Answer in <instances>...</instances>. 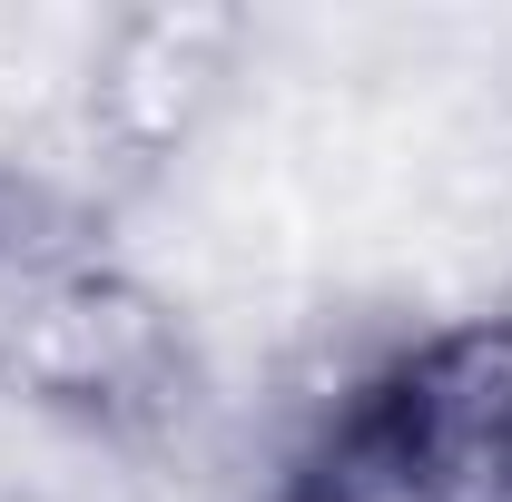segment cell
<instances>
[{"label":"cell","instance_id":"6da1fadb","mask_svg":"<svg viewBox=\"0 0 512 502\" xmlns=\"http://www.w3.org/2000/svg\"><path fill=\"white\" fill-rule=\"evenodd\" d=\"M0 394L109 443L168 434L197 404L178 306L30 168H0Z\"/></svg>","mask_w":512,"mask_h":502},{"label":"cell","instance_id":"7a4b0ae2","mask_svg":"<svg viewBox=\"0 0 512 502\" xmlns=\"http://www.w3.org/2000/svg\"><path fill=\"white\" fill-rule=\"evenodd\" d=\"M276 502H512V315H453L355 375Z\"/></svg>","mask_w":512,"mask_h":502}]
</instances>
